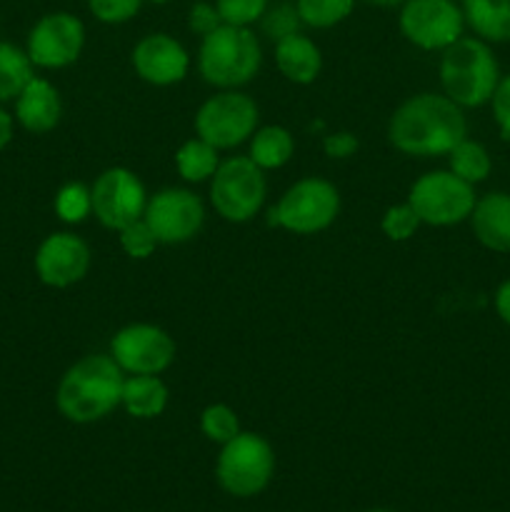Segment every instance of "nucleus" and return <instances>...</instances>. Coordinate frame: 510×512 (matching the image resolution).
Here are the masks:
<instances>
[{
  "label": "nucleus",
  "mask_w": 510,
  "mask_h": 512,
  "mask_svg": "<svg viewBox=\"0 0 510 512\" xmlns=\"http://www.w3.org/2000/svg\"><path fill=\"white\" fill-rule=\"evenodd\" d=\"M463 138H468L463 108L448 95H413L395 108L388 120V140L393 148L415 158L448 155Z\"/></svg>",
  "instance_id": "nucleus-1"
},
{
  "label": "nucleus",
  "mask_w": 510,
  "mask_h": 512,
  "mask_svg": "<svg viewBox=\"0 0 510 512\" xmlns=\"http://www.w3.org/2000/svg\"><path fill=\"white\" fill-rule=\"evenodd\" d=\"M125 375L113 355H85L70 365L55 390V408L75 425L108 418L120 405Z\"/></svg>",
  "instance_id": "nucleus-2"
},
{
  "label": "nucleus",
  "mask_w": 510,
  "mask_h": 512,
  "mask_svg": "<svg viewBox=\"0 0 510 512\" xmlns=\"http://www.w3.org/2000/svg\"><path fill=\"white\" fill-rule=\"evenodd\" d=\"M500 83L498 58L490 43L475 38H458L443 50L440 58V85L445 95L460 108H480L490 103Z\"/></svg>",
  "instance_id": "nucleus-3"
},
{
  "label": "nucleus",
  "mask_w": 510,
  "mask_h": 512,
  "mask_svg": "<svg viewBox=\"0 0 510 512\" xmlns=\"http://www.w3.org/2000/svg\"><path fill=\"white\" fill-rule=\"evenodd\" d=\"M263 65L260 40L250 28L223 23L208 33L198 50V70L205 83L220 90L248 85Z\"/></svg>",
  "instance_id": "nucleus-4"
},
{
  "label": "nucleus",
  "mask_w": 510,
  "mask_h": 512,
  "mask_svg": "<svg viewBox=\"0 0 510 512\" xmlns=\"http://www.w3.org/2000/svg\"><path fill=\"white\" fill-rule=\"evenodd\" d=\"M275 473V453L268 440L258 433L240 430L223 445L215 463V478L225 493L235 498H253L268 488Z\"/></svg>",
  "instance_id": "nucleus-5"
},
{
  "label": "nucleus",
  "mask_w": 510,
  "mask_h": 512,
  "mask_svg": "<svg viewBox=\"0 0 510 512\" xmlns=\"http://www.w3.org/2000/svg\"><path fill=\"white\" fill-rule=\"evenodd\" d=\"M268 195L263 168L250 155L223 160L210 178V203L228 223H248L260 213Z\"/></svg>",
  "instance_id": "nucleus-6"
},
{
  "label": "nucleus",
  "mask_w": 510,
  "mask_h": 512,
  "mask_svg": "<svg viewBox=\"0 0 510 512\" xmlns=\"http://www.w3.org/2000/svg\"><path fill=\"white\" fill-rule=\"evenodd\" d=\"M475 185L465 183L453 170H433L410 185L408 203L420 223L448 228L470 218L475 208Z\"/></svg>",
  "instance_id": "nucleus-7"
},
{
  "label": "nucleus",
  "mask_w": 510,
  "mask_h": 512,
  "mask_svg": "<svg viewBox=\"0 0 510 512\" xmlns=\"http://www.w3.org/2000/svg\"><path fill=\"white\" fill-rule=\"evenodd\" d=\"M340 213V195L330 180L303 178L290 185L270 215L273 223L295 235L328 230Z\"/></svg>",
  "instance_id": "nucleus-8"
},
{
  "label": "nucleus",
  "mask_w": 510,
  "mask_h": 512,
  "mask_svg": "<svg viewBox=\"0 0 510 512\" xmlns=\"http://www.w3.org/2000/svg\"><path fill=\"white\" fill-rule=\"evenodd\" d=\"M258 105L250 95L223 90L205 100L195 113V133L215 150H230L253 138L258 130Z\"/></svg>",
  "instance_id": "nucleus-9"
},
{
  "label": "nucleus",
  "mask_w": 510,
  "mask_h": 512,
  "mask_svg": "<svg viewBox=\"0 0 510 512\" xmlns=\"http://www.w3.org/2000/svg\"><path fill=\"white\" fill-rule=\"evenodd\" d=\"M400 33L420 50H445L463 38L465 15L458 0H405L398 15Z\"/></svg>",
  "instance_id": "nucleus-10"
},
{
  "label": "nucleus",
  "mask_w": 510,
  "mask_h": 512,
  "mask_svg": "<svg viewBox=\"0 0 510 512\" xmlns=\"http://www.w3.org/2000/svg\"><path fill=\"white\" fill-rule=\"evenodd\" d=\"M90 200H93V215L100 220V225L120 233L130 223L143 218L148 193H145L143 180L133 170L108 168L95 178Z\"/></svg>",
  "instance_id": "nucleus-11"
},
{
  "label": "nucleus",
  "mask_w": 510,
  "mask_h": 512,
  "mask_svg": "<svg viewBox=\"0 0 510 512\" xmlns=\"http://www.w3.org/2000/svg\"><path fill=\"white\" fill-rule=\"evenodd\" d=\"M85 48V25L78 15L55 10L30 28L25 53L35 68L60 70L73 65Z\"/></svg>",
  "instance_id": "nucleus-12"
},
{
  "label": "nucleus",
  "mask_w": 510,
  "mask_h": 512,
  "mask_svg": "<svg viewBox=\"0 0 510 512\" xmlns=\"http://www.w3.org/2000/svg\"><path fill=\"white\" fill-rule=\"evenodd\" d=\"M110 355L123 373L160 375L173 365L175 340L158 325L133 323L113 335Z\"/></svg>",
  "instance_id": "nucleus-13"
},
{
  "label": "nucleus",
  "mask_w": 510,
  "mask_h": 512,
  "mask_svg": "<svg viewBox=\"0 0 510 512\" xmlns=\"http://www.w3.org/2000/svg\"><path fill=\"white\" fill-rule=\"evenodd\" d=\"M143 220L163 245H180L193 240L203 230L205 205L185 188H165L148 198Z\"/></svg>",
  "instance_id": "nucleus-14"
},
{
  "label": "nucleus",
  "mask_w": 510,
  "mask_h": 512,
  "mask_svg": "<svg viewBox=\"0 0 510 512\" xmlns=\"http://www.w3.org/2000/svg\"><path fill=\"white\" fill-rule=\"evenodd\" d=\"M90 270V248L80 235L60 230L50 233L35 250V275L48 288H70Z\"/></svg>",
  "instance_id": "nucleus-15"
},
{
  "label": "nucleus",
  "mask_w": 510,
  "mask_h": 512,
  "mask_svg": "<svg viewBox=\"0 0 510 512\" xmlns=\"http://www.w3.org/2000/svg\"><path fill=\"white\" fill-rule=\"evenodd\" d=\"M133 68L140 80L150 85H175L188 75L190 55L183 43L168 33H150L133 48Z\"/></svg>",
  "instance_id": "nucleus-16"
},
{
  "label": "nucleus",
  "mask_w": 510,
  "mask_h": 512,
  "mask_svg": "<svg viewBox=\"0 0 510 512\" xmlns=\"http://www.w3.org/2000/svg\"><path fill=\"white\" fill-rule=\"evenodd\" d=\"M13 103L15 123L33 135L50 133L60 123V115H63V103H60L58 88L50 80L38 78V75L25 85L23 93Z\"/></svg>",
  "instance_id": "nucleus-17"
},
{
  "label": "nucleus",
  "mask_w": 510,
  "mask_h": 512,
  "mask_svg": "<svg viewBox=\"0 0 510 512\" xmlns=\"http://www.w3.org/2000/svg\"><path fill=\"white\" fill-rule=\"evenodd\" d=\"M470 225L480 245L495 253H510V195L495 193L483 195L475 200L470 213Z\"/></svg>",
  "instance_id": "nucleus-18"
},
{
  "label": "nucleus",
  "mask_w": 510,
  "mask_h": 512,
  "mask_svg": "<svg viewBox=\"0 0 510 512\" xmlns=\"http://www.w3.org/2000/svg\"><path fill=\"white\" fill-rule=\"evenodd\" d=\"M278 70L295 85H310L323 70V53L303 33H293L275 43Z\"/></svg>",
  "instance_id": "nucleus-19"
},
{
  "label": "nucleus",
  "mask_w": 510,
  "mask_h": 512,
  "mask_svg": "<svg viewBox=\"0 0 510 512\" xmlns=\"http://www.w3.org/2000/svg\"><path fill=\"white\" fill-rule=\"evenodd\" d=\"M463 15L485 43H510V0H463Z\"/></svg>",
  "instance_id": "nucleus-20"
},
{
  "label": "nucleus",
  "mask_w": 510,
  "mask_h": 512,
  "mask_svg": "<svg viewBox=\"0 0 510 512\" xmlns=\"http://www.w3.org/2000/svg\"><path fill=\"white\" fill-rule=\"evenodd\" d=\"M120 405L138 420L158 418L168 408V388L158 375H130L123 383Z\"/></svg>",
  "instance_id": "nucleus-21"
},
{
  "label": "nucleus",
  "mask_w": 510,
  "mask_h": 512,
  "mask_svg": "<svg viewBox=\"0 0 510 512\" xmlns=\"http://www.w3.org/2000/svg\"><path fill=\"white\" fill-rule=\"evenodd\" d=\"M295 153V138L283 125H265L250 138V160L263 170L283 168Z\"/></svg>",
  "instance_id": "nucleus-22"
},
{
  "label": "nucleus",
  "mask_w": 510,
  "mask_h": 512,
  "mask_svg": "<svg viewBox=\"0 0 510 512\" xmlns=\"http://www.w3.org/2000/svg\"><path fill=\"white\" fill-rule=\"evenodd\" d=\"M33 68L25 48L0 40V103H10L23 93L25 85L35 78Z\"/></svg>",
  "instance_id": "nucleus-23"
},
{
  "label": "nucleus",
  "mask_w": 510,
  "mask_h": 512,
  "mask_svg": "<svg viewBox=\"0 0 510 512\" xmlns=\"http://www.w3.org/2000/svg\"><path fill=\"white\" fill-rule=\"evenodd\" d=\"M218 165V150L200 138L188 140L175 153V168H178L180 178L188 183H203V180L213 178Z\"/></svg>",
  "instance_id": "nucleus-24"
},
{
  "label": "nucleus",
  "mask_w": 510,
  "mask_h": 512,
  "mask_svg": "<svg viewBox=\"0 0 510 512\" xmlns=\"http://www.w3.org/2000/svg\"><path fill=\"white\" fill-rule=\"evenodd\" d=\"M448 160L450 170L470 185H478L483 180H488L490 170H493V160H490L488 148L483 143H478V140L470 138L460 140L448 153Z\"/></svg>",
  "instance_id": "nucleus-25"
},
{
  "label": "nucleus",
  "mask_w": 510,
  "mask_h": 512,
  "mask_svg": "<svg viewBox=\"0 0 510 512\" xmlns=\"http://www.w3.org/2000/svg\"><path fill=\"white\" fill-rule=\"evenodd\" d=\"M295 8H298L303 25L315 30H325L343 23L353 13L355 0H298Z\"/></svg>",
  "instance_id": "nucleus-26"
},
{
  "label": "nucleus",
  "mask_w": 510,
  "mask_h": 512,
  "mask_svg": "<svg viewBox=\"0 0 510 512\" xmlns=\"http://www.w3.org/2000/svg\"><path fill=\"white\" fill-rule=\"evenodd\" d=\"M200 430H203V435L208 440L225 445L240 433V420L230 405L213 403L203 410V415H200Z\"/></svg>",
  "instance_id": "nucleus-27"
},
{
  "label": "nucleus",
  "mask_w": 510,
  "mask_h": 512,
  "mask_svg": "<svg viewBox=\"0 0 510 512\" xmlns=\"http://www.w3.org/2000/svg\"><path fill=\"white\" fill-rule=\"evenodd\" d=\"M93 213V200H90V188L83 183H68L55 195V215L63 223L78 225Z\"/></svg>",
  "instance_id": "nucleus-28"
},
{
  "label": "nucleus",
  "mask_w": 510,
  "mask_h": 512,
  "mask_svg": "<svg viewBox=\"0 0 510 512\" xmlns=\"http://www.w3.org/2000/svg\"><path fill=\"white\" fill-rule=\"evenodd\" d=\"M260 25H263V33L268 35L273 43H278V40L288 38V35L300 33L303 20H300L298 8H295V5L280 3L275 5V8L265 10V15L260 18Z\"/></svg>",
  "instance_id": "nucleus-29"
},
{
  "label": "nucleus",
  "mask_w": 510,
  "mask_h": 512,
  "mask_svg": "<svg viewBox=\"0 0 510 512\" xmlns=\"http://www.w3.org/2000/svg\"><path fill=\"white\" fill-rule=\"evenodd\" d=\"M215 8H218L223 23L248 28L263 18L268 10V0H215Z\"/></svg>",
  "instance_id": "nucleus-30"
},
{
  "label": "nucleus",
  "mask_w": 510,
  "mask_h": 512,
  "mask_svg": "<svg viewBox=\"0 0 510 512\" xmlns=\"http://www.w3.org/2000/svg\"><path fill=\"white\" fill-rule=\"evenodd\" d=\"M380 225H383V233L388 235V240L403 243V240L413 238L423 223H420V218L415 215V210L410 208V203H403V205H393V208L385 210L383 223Z\"/></svg>",
  "instance_id": "nucleus-31"
},
{
  "label": "nucleus",
  "mask_w": 510,
  "mask_h": 512,
  "mask_svg": "<svg viewBox=\"0 0 510 512\" xmlns=\"http://www.w3.org/2000/svg\"><path fill=\"white\" fill-rule=\"evenodd\" d=\"M118 235H120V245H123L125 253L135 260L150 258L155 250V245H160L158 240H155L153 230L148 228V223H145L143 218L135 220V223H130L128 228L120 230Z\"/></svg>",
  "instance_id": "nucleus-32"
},
{
  "label": "nucleus",
  "mask_w": 510,
  "mask_h": 512,
  "mask_svg": "<svg viewBox=\"0 0 510 512\" xmlns=\"http://www.w3.org/2000/svg\"><path fill=\"white\" fill-rule=\"evenodd\" d=\"M143 3L145 0H88V8L100 23L120 25L135 18L140 8H143Z\"/></svg>",
  "instance_id": "nucleus-33"
},
{
  "label": "nucleus",
  "mask_w": 510,
  "mask_h": 512,
  "mask_svg": "<svg viewBox=\"0 0 510 512\" xmlns=\"http://www.w3.org/2000/svg\"><path fill=\"white\" fill-rule=\"evenodd\" d=\"M220 25H223V18H220V13L215 5L205 3V0H198V3L190 8L188 28L193 30L195 35H200V38H205L208 33H213V30L220 28Z\"/></svg>",
  "instance_id": "nucleus-34"
},
{
  "label": "nucleus",
  "mask_w": 510,
  "mask_h": 512,
  "mask_svg": "<svg viewBox=\"0 0 510 512\" xmlns=\"http://www.w3.org/2000/svg\"><path fill=\"white\" fill-rule=\"evenodd\" d=\"M490 108H493V118L498 123L500 135L510 140V73L500 78L498 88H495L493 98H490Z\"/></svg>",
  "instance_id": "nucleus-35"
},
{
  "label": "nucleus",
  "mask_w": 510,
  "mask_h": 512,
  "mask_svg": "<svg viewBox=\"0 0 510 512\" xmlns=\"http://www.w3.org/2000/svg\"><path fill=\"white\" fill-rule=\"evenodd\" d=\"M323 148H325V155H330V158H350V155L358 150V138H355L353 133H333V135H325L323 138Z\"/></svg>",
  "instance_id": "nucleus-36"
},
{
  "label": "nucleus",
  "mask_w": 510,
  "mask_h": 512,
  "mask_svg": "<svg viewBox=\"0 0 510 512\" xmlns=\"http://www.w3.org/2000/svg\"><path fill=\"white\" fill-rule=\"evenodd\" d=\"M495 313L510 328V278L503 280L495 290Z\"/></svg>",
  "instance_id": "nucleus-37"
},
{
  "label": "nucleus",
  "mask_w": 510,
  "mask_h": 512,
  "mask_svg": "<svg viewBox=\"0 0 510 512\" xmlns=\"http://www.w3.org/2000/svg\"><path fill=\"white\" fill-rule=\"evenodd\" d=\"M13 135H15V115H10L8 110L3 108V103H0V150H5L10 143H13Z\"/></svg>",
  "instance_id": "nucleus-38"
},
{
  "label": "nucleus",
  "mask_w": 510,
  "mask_h": 512,
  "mask_svg": "<svg viewBox=\"0 0 510 512\" xmlns=\"http://www.w3.org/2000/svg\"><path fill=\"white\" fill-rule=\"evenodd\" d=\"M370 5H378V8H395V5H403L405 0H368Z\"/></svg>",
  "instance_id": "nucleus-39"
},
{
  "label": "nucleus",
  "mask_w": 510,
  "mask_h": 512,
  "mask_svg": "<svg viewBox=\"0 0 510 512\" xmlns=\"http://www.w3.org/2000/svg\"><path fill=\"white\" fill-rule=\"evenodd\" d=\"M150 3H155V5H165V3H170V0H150Z\"/></svg>",
  "instance_id": "nucleus-40"
},
{
  "label": "nucleus",
  "mask_w": 510,
  "mask_h": 512,
  "mask_svg": "<svg viewBox=\"0 0 510 512\" xmlns=\"http://www.w3.org/2000/svg\"><path fill=\"white\" fill-rule=\"evenodd\" d=\"M368 512H395V510H368Z\"/></svg>",
  "instance_id": "nucleus-41"
}]
</instances>
